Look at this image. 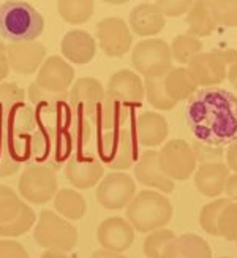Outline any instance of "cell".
<instances>
[{
  "mask_svg": "<svg viewBox=\"0 0 237 258\" xmlns=\"http://www.w3.org/2000/svg\"><path fill=\"white\" fill-rule=\"evenodd\" d=\"M40 258H70L68 255H65L63 252H55V250H46L43 252Z\"/></svg>",
  "mask_w": 237,
  "mask_h": 258,
  "instance_id": "obj_52",
  "label": "cell"
},
{
  "mask_svg": "<svg viewBox=\"0 0 237 258\" xmlns=\"http://www.w3.org/2000/svg\"><path fill=\"white\" fill-rule=\"evenodd\" d=\"M73 143L65 130H49L38 127L32 137L30 162L57 171L73 155Z\"/></svg>",
  "mask_w": 237,
  "mask_h": 258,
  "instance_id": "obj_5",
  "label": "cell"
},
{
  "mask_svg": "<svg viewBox=\"0 0 237 258\" xmlns=\"http://www.w3.org/2000/svg\"><path fill=\"white\" fill-rule=\"evenodd\" d=\"M97 154L100 162L111 170L123 171L139 160L138 140L133 128L103 132L97 137Z\"/></svg>",
  "mask_w": 237,
  "mask_h": 258,
  "instance_id": "obj_6",
  "label": "cell"
},
{
  "mask_svg": "<svg viewBox=\"0 0 237 258\" xmlns=\"http://www.w3.org/2000/svg\"><path fill=\"white\" fill-rule=\"evenodd\" d=\"M10 73V63L5 52H0V83H2Z\"/></svg>",
  "mask_w": 237,
  "mask_h": 258,
  "instance_id": "obj_49",
  "label": "cell"
},
{
  "mask_svg": "<svg viewBox=\"0 0 237 258\" xmlns=\"http://www.w3.org/2000/svg\"><path fill=\"white\" fill-rule=\"evenodd\" d=\"M177 236L173 230L162 228L149 233V236L144 239V255L147 258H165V252L168 245Z\"/></svg>",
  "mask_w": 237,
  "mask_h": 258,
  "instance_id": "obj_36",
  "label": "cell"
},
{
  "mask_svg": "<svg viewBox=\"0 0 237 258\" xmlns=\"http://www.w3.org/2000/svg\"><path fill=\"white\" fill-rule=\"evenodd\" d=\"M19 197L7 185H0V225L10 222L22 208Z\"/></svg>",
  "mask_w": 237,
  "mask_h": 258,
  "instance_id": "obj_39",
  "label": "cell"
},
{
  "mask_svg": "<svg viewBox=\"0 0 237 258\" xmlns=\"http://www.w3.org/2000/svg\"><path fill=\"white\" fill-rule=\"evenodd\" d=\"M133 119H134L133 106L106 94V98L103 100V103L100 105L95 114L94 127L97 128L98 133L125 130V128H130L128 125L133 124Z\"/></svg>",
  "mask_w": 237,
  "mask_h": 258,
  "instance_id": "obj_15",
  "label": "cell"
},
{
  "mask_svg": "<svg viewBox=\"0 0 237 258\" xmlns=\"http://www.w3.org/2000/svg\"><path fill=\"white\" fill-rule=\"evenodd\" d=\"M97 239L105 250L122 253L134 241V228L122 217H109L98 225Z\"/></svg>",
  "mask_w": 237,
  "mask_h": 258,
  "instance_id": "obj_17",
  "label": "cell"
},
{
  "mask_svg": "<svg viewBox=\"0 0 237 258\" xmlns=\"http://www.w3.org/2000/svg\"><path fill=\"white\" fill-rule=\"evenodd\" d=\"M231 170L226 163H207L199 165L195 171V184L199 190V194L204 197H218L224 187L226 181L231 176Z\"/></svg>",
  "mask_w": 237,
  "mask_h": 258,
  "instance_id": "obj_25",
  "label": "cell"
},
{
  "mask_svg": "<svg viewBox=\"0 0 237 258\" xmlns=\"http://www.w3.org/2000/svg\"><path fill=\"white\" fill-rule=\"evenodd\" d=\"M43 29L44 19L30 4L11 0L0 5V32L8 44L35 41Z\"/></svg>",
  "mask_w": 237,
  "mask_h": 258,
  "instance_id": "obj_2",
  "label": "cell"
},
{
  "mask_svg": "<svg viewBox=\"0 0 237 258\" xmlns=\"http://www.w3.org/2000/svg\"><path fill=\"white\" fill-rule=\"evenodd\" d=\"M33 225H35V212L29 205H22L21 211L10 222L0 225V236L5 238H18L26 234Z\"/></svg>",
  "mask_w": 237,
  "mask_h": 258,
  "instance_id": "obj_33",
  "label": "cell"
},
{
  "mask_svg": "<svg viewBox=\"0 0 237 258\" xmlns=\"http://www.w3.org/2000/svg\"><path fill=\"white\" fill-rule=\"evenodd\" d=\"M198 83L195 78L191 76L188 69L184 67H177L173 69L165 76V89L168 95L171 97L174 102H180V100H188L198 92Z\"/></svg>",
  "mask_w": 237,
  "mask_h": 258,
  "instance_id": "obj_28",
  "label": "cell"
},
{
  "mask_svg": "<svg viewBox=\"0 0 237 258\" xmlns=\"http://www.w3.org/2000/svg\"><path fill=\"white\" fill-rule=\"evenodd\" d=\"M224 192H226L228 198L232 201H237V173L231 174L226 181V187H224Z\"/></svg>",
  "mask_w": 237,
  "mask_h": 258,
  "instance_id": "obj_47",
  "label": "cell"
},
{
  "mask_svg": "<svg viewBox=\"0 0 237 258\" xmlns=\"http://www.w3.org/2000/svg\"><path fill=\"white\" fill-rule=\"evenodd\" d=\"M106 94L122 100L133 108H138L142 103L145 91L139 75L131 70H119L109 78Z\"/></svg>",
  "mask_w": 237,
  "mask_h": 258,
  "instance_id": "obj_22",
  "label": "cell"
},
{
  "mask_svg": "<svg viewBox=\"0 0 237 258\" xmlns=\"http://www.w3.org/2000/svg\"><path fill=\"white\" fill-rule=\"evenodd\" d=\"M130 225L139 233H152L166 227L173 217V205L163 194L142 190L127 206Z\"/></svg>",
  "mask_w": 237,
  "mask_h": 258,
  "instance_id": "obj_3",
  "label": "cell"
},
{
  "mask_svg": "<svg viewBox=\"0 0 237 258\" xmlns=\"http://www.w3.org/2000/svg\"><path fill=\"white\" fill-rule=\"evenodd\" d=\"M65 132L68 133L74 151L81 152V149L84 148L86 144H89L90 138H92L94 125H92V122H90V120L73 114V119L70 120V124H68V127H66Z\"/></svg>",
  "mask_w": 237,
  "mask_h": 258,
  "instance_id": "obj_38",
  "label": "cell"
},
{
  "mask_svg": "<svg viewBox=\"0 0 237 258\" xmlns=\"http://www.w3.org/2000/svg\"><path fill=\"white\" fill-rule=\"evenodd\" d=\"M97 37L101 51L109 57H120L131 49V30L120 18H105L97 24Z\"/></svg>",
  "mask_w": 237,
  "mask_h": 258,
  "instance_id": "obj_13",
  "label": "cell"
},
{
  "mask_svg": "<svg viewBox=\"0 0 237 258\" xmlns=\"http://www.w3.org/2000/svg\"><path fill=\"white\" fill-rule=\"evenodd\" d=\"M235 242H237V239H235Z\"/></svg>",
  "mask_w": 237,
  "mask_h": 258,
  "instance_id": "obj_55",
  "label": "cell"
},
{
  "mask_svg": "<svg viewBox=\"0 0 237 258\" xmlns=\"http://www.w3.org/2000/svg\"><path fill=\"white\" fill-rule=\"evenodd\" d=\"M95 4L92 0H60L57 11L68 24H84L94 15Z\"/></svg>",
  "mask_w": 237,
  "mask_h": 258,
  "instance_id": "obj_31",
  "label": "cell"
},
{
  "mask_svg": "<svg viewBox=\"0 0 237 258\" xmlns=\"http://www.w3.org/2000/svg\"><path fill=\"white\" fill-rule=\"evenodd\" d=\"M105 98L106 91L98 80H95V78H81L71 87L68 94V103L74 116L84 117L92 122L94 125L95 114Z\"/></svg>",
  "mask_w": 237,
  "mask_h": 258,
  "instance_id": "obj_11",
  "label": "cell"
},
{
  "mask_svg": "<svg viewBox=\"0 0 237 258\" xmlns=\"http://www.w3.org/2000/svg\"><path fill=\"white\" fill-rule=\"evenodd\" d=\"M158 155L163 173L173 181H185L196 171L195 154L185 140L168 141L162 151H158Z\"/></svg>",
  "mask_w": 237,
  "mask_h": 258,
  "instance_id": "obj_10",
  "label": "cell"
},
{
  "mask_svg": "<svg viewBox=\"0 0 237 258\" xmlns=\"http://www.w3.org/2000/svg\"><path fill=\"white\" fill-rule=\"evenodd\" d=\"M21 163L10 152V148L4 137H0V177H7L15 174L19 170Z\"/></svg>",
  "mask_w": 237,
  "mask_h": 258,
  "instance_id": "obj_44",
  "label": "cell"
},
{
  "mask_svg": "<svg viewBox=\"0 0 237 258\" xmlns=\"http://www.w3.org/2000/svg\"><path fill=\"white\" fill-rule=\"evenodd\" d=\"M165 76H153V78H145L144 80L145 97H147L149 103L155 109H160V111H169L177 105L166 92Z\"/></svg>",
  "mask_w": 237,
  "mask_h": 258,
  "instance_id": "obj_32",
  "label": "cell"
},
{
  "mask_svg": "<svg viewBox=\"0 0 237 258\" xmlns=\"http://www.w3.org/2000/svg\"><path fill=\"white\" fill-rule=\"evenodd\" d=\"M0 258H29L24 245L11 241V239H0Z\"/></svg>",
  "mask_w": 237,
  "mask_h": 258,
  "instance_id": "obj_45",
  "label": "cell"
},
{
  "mask_svg": "<svg viewBox=\"0 0 237 258\" xmlns=\"http://www.w3.org/2000/svg\"><path fill=\"white\" fill-rule=\"evenodd\" d=\"M185 120L198 141L223 146L237 140V97L221 87H204L188 98Z\"/></svg>",
  "mask_w": 237,
  "mask_h": 258,
  "instance_id": "obj_1",
  "label": "cell"
},
{
  "mask_svg": "<svg viewBox=\"0 0 237 258\" xmlns=\"http://www.w3.org/2000/svg\"><path fill=\"white\" fill-rule=\"evenodd\" d=\"M10 69L19 75H32L46 60V48L38 41L10 43L7 49Z\"/></svg>",
  "mask_w": 237,
  "mask_h": 258,
  "instance_id": "obj_19",
  "label": "cell"
},
{
  "mask_svg": "<svg viewBox=\"0 0 237 258\" xmlns=\"http://www.w3.org/2000/svg\"><path fill=\"white\" fill-rule=\"evenodd\" d=\"M155 5L160 8L163 16L179 18L188 13L193 2H190V0H156Z\"/></svg>",
  "mask_w": 237,
  "mask_h": 258,
  "instance_id": "obj_43",
  "label": "cell"
},
{
  "mask_svg": "<svg viewBox=\"0 0 237 258\" xmlns=\"http://www.w3.org/2000/svg\"><path fill=\"white\" fill-rule=\"evenodd\" d=\"M165 16L155 2H144L130 11V29L139 37H153L165 29Z\"/></svg>",
  "mask_w": 237,
  "mask_h": 258,
  "instance_id": "obj_24",
  "label": "cell"
},
{
  "mask_svg": "<svg viewBox=\"0 0 237 258\" xmlns=\"http://www.w3.org/2000/svg\"><path fill=\"white\" fill-rule=\"evenodd\" d=\"M97 51L95 38L84 30H70L62 40V54L73 63L84 65L94 59Z\"/></svg>",
  "mask_w": 237,
  "mask_h": 258,
  "instance_id": "obj_26",
  "label": "cell"
},
{
  "mask_svg": "<svg viewBox=\"0 0 237 258\" xmlns=\"http://www.w3.org/2000/svg\"><path fill=\"white\" fill-rule=\"evenodd\" d=\"M29 100L35 111L38 127L49 130H66L73 119V111L68 103V92H48L37 83L29 86Z\"/></svg>",
  "mask_w": 237,
  "mask_h": 258,
  "instance_id": "obj_4",
  "label": "cell"
},
{
  "mask_svg": "<svg viewBox=\"0 0 237 258\" xmlns=\"http://www.w3.org/2000/svg\"><path fill=\"white\" fill-rule=\"evenodd\" d=\"M133 132L136 135L138 144L144 148H156L168 138V120L160 113L145 111L141 113L133 124Z\"/></svg>",
  "mask_w": 237,
  "mask_h": 258,
  "instance_id": "obj_23",
  "label": "cell"
},
{
  "mask_svg": "<svg viewBox=\"0 0 237 258\" xmlns=\"http://www.w3.org/2000/svg\"><path fill=\"white\" fill-rule=\"evenodd\" d=\"M215 52L224 60L228 67L237 62V49H215Z\"/></svg>",
  "mask_w": 237,
  "mask_h": 258,
  "instance_id": "obj_48",
  "label": "cell"
},
{
  "mask_svg": "<svg viewBox=\"0 0 237 258\" xmlns=\"http://www.w3.org/2000/svg\"><path fill=\"white\" fill-rule=\"evenodd\" d=\"M134 176L145 185L156 188L160 194H171L174 190V181L169 179L160 166V155L158 151H144L134 168Z\"/></svg>",
  "mask_w": 237,
  "mask_h": 258,
  "instance_id": "obj_20",
  "label": "cell"
},
{
  "mask_svg": "<svg viewBox=\"0 0 237 258\" xmlns=\"http://www.w3.org/2000/svg\"><path fill=\"white\" fill-rule=\"evenodd\" d=\"M187 69L201 87H213L228 78V65L215 51L198 54Z\"/></svg>",
  "mask_w": 237,
  "mask_h": 258,
  "instance_id": "obj_18",
  "label": "cell"
},
{
  "mask_svg": "<svg viewBox=\"0 0 237 258\" xmlns=\"http://www.w3.org/2000/svg\"><path fill=\"white\" fill-rule=\"evenodd\" d=\"M228 80L232 84V87L237 89V62L228 67Z\"/></svg>",
  "mask_w": 237,
  "mask_h": 258,
  "instance_id": "obj_51",
  "label": "cell"
},
{
  "mask_svg": "<svg viewBox=\"0 0 237 258\" xmlns=\"http://www.w3.org/2000/svg\"><path fill=\"white\" fill-rule=\"evenodd\" d=\"M207 5L215 24L237 27V0H207Z\"/></svg>",
  "mask_w": 237,
  "mask_h": 258,
  "instance_id": "obj_37",
  "label": "cell"
},
{
  "mask_svg": "<svg viewBox=\"0 0 237 258\" xmlns=\"http://www.w3.org/2000/svg\"><path fill=\"white\" fill-rule=\"evenodd\" d=\"M131 65L145 78L165 76L174 69L171 46L160 38L142 40L131 51Z\"/></svg>",
  "mask_w": 237,
  "mask_h": 258,
  "instance_id": "obj_8",
  "label": "cell"
},
{
  "mask_svg": "<svg viewBox=\"0 0 237 258\" xmlns=\"http://www.w3.org/2000/svg\"><path fill=\"white\" fill-rule=\"evenodd\" d=\"M187 24H188V35L201 38L207 37L215 29V21H213L207 0H196L191 5L187 13Z\"/></svg>",
  "mask_w": 237,
  "mask_h": 258,
  "instance_id": "obj_29",
  "label": "cell"
},
{
  "mask_svg": "<svg viewBox=\"0 0 237 258\" xmlns=\"http://www.w3.org/2000/svg\"><path fill=\"white\" fill-rule=\"evenodd\" d=\"M90 258H127V256L122 255V253H116V252H109V250L101 249V250L94 252L92 255H90Z\"/></svg>",
  "mask_w": 237,
  "mask_h": 258,
  "instance_id": "obj_50",
  "label": "cell"
},
{
  "mask_svg": "<svg viewBox=\"0 0 237 258\" xmlns=\"http://www.w3.org/2000/svg\"><path fill=\"white\" fill-rule=\"evenodd\" d=\"M7 49H8V43H5V40L2 37V32H0V52L7 54Z\"/></svg>",
  "mask_w": 237,
  "mask_h": 258,
  "instance_id": "obj_53",
  "label": "cell"
},
{
  "mask_svg": "<svg viewBox=\"0 0 237 258\" xmlns=\"http://www.w3.org/2000/svg\"><path fill=\"white\" fill-rule=\"evenodd\" d=\"M191 151L195 154L196 163L199 165H207V163H221L224 157V149L221 146H213L202 141H193L190 144Z\"/></svg>",
  "mask_w": 237,
  "mask_h": 258,
  "instance_id": "obj_41",
  "label": "cell"
},
{
  "mask_svg": "<svg viewBox=\"0 0 237 258\" xmlns=\"http://www.w3.org/2000/svg\"><path fill=\"white\" fill-rule=\"evenodd\" d=\"M173 57L180 63H190L191 59L202 52V41L191 35H177L171 43Z\"/></svg>",
  "mask_w": 237,
  "mask_h": 258,
  "instance_id": "obj_35",
  "label": "cell"
},
{
  "mask_svg": "<svg viewBox=\"0 0 237 258\" xmlns=\"http://www.w3.org/2000/svg\"><path fill=\"white\" fill-rule=\"evenodd\" d=\"M218 236L228 241L237 239V201H231L221 212L218 220Z\"/></svg>",
  "mask_w": 237,
  "mask_h": 258,
  "instance_id": "obj_42",
  "label": "cell"
},
{
  "mask_svg": "<svg viewBox=\"0 0 237 258\" xmlns=\"http://www.w3.org/2000/svg\"><path fill=\"white\" fill-rule=\"evenodd\" d=\"M24 100H26L24 89L19 87L16 83L0 84V114L19 105H24L26 103Z\"/></svg>",
  "mask_w": 237,
  "mask_h": 258,
  "instance_id": "obj_40",
  "label": "cell"
},
{
  "mask_svg": "<svg viewBox=\"0 0 237 258\" xmlns=\"http://www.w3.org/2000/svg\"><path fill=\"white\" fill-rule=\"evenodd\" d=\"M165 258H212V250L206 239L188 233L176 238L168 245Z\"/></svg>",
  "mask_w": 237,
  "mask_h": 258,
  "instance_id": "obj_27",
  "label": "cell"
},
{
  "mask_svg": "<svg viewBox=\"0 0 237 258\" xmlns=\"http://www.w3.org/2000/svg\"><path fill=\"white\" fill-rule=\"evenodd\" d=\"M74 70L59 55H51L43 62L37 75V84L48 92H66L73 84Z\"/></svg>",
  "mask_w": 237,
  "mask_h": 258,
  "instance_id": "obj_16",
  "label": "cell"
},
{
  "mask_svg": "<svg viewBox=\"0 0 237 258\" xmlns=\"http://www.w3.org/2000/svg\"><path fill=\"white\" fill-rule=\"evenodd\" d=\"M33 239L46 250L70 252L77 242V230L52 211H41L33 230Z\"/></svg>",
  "mask_w": 237,
  "mask_h": 258,
  "instance_id": "obj_7",
  "label": "cell"
},
{
  "mask_svg": "<svg viewBox=\"0 0 237 258\" xmlns=\"http://www.w3.org/2000/svg\"><path fill=\"white\" fill-rule=\"evenodd\" d=\"M22 198L33 205H44L57 194V177L48 166L29 163L18 182Z\"/></svg>",
  "mask_w": 237,
  "mask_h": 258,
  "instance_id": "obj_9",
  "label": "cell"
},
{
  "mask_svg": "<svg viewBox=\"0 0 237 258\" xmlns=\"http://www.w3.org/2000/svg\"><path fill=\"white\" fill-rule=\"evenodd\" d=\"M54 208L59 214L70 220H79L86 216L87 203L84 197L73 188H60L54 197Z\"/></svg>",
  "mask_w": 237,
  "mask_h": 258,
  "instance_id": "obj_30",
  "label": "cell"
},
{
  "mask_svg": "<svg viewBox=\"0 0 237 258\" xmlns=\"http://www.w3.org/2000/svg\"><path fill=\"white\" fill-rule=\"evenodd\" d=\"M231 203L229 198H218L215 201H210L201 209L199 214V225L206 233L212 236H218V220L221 212Z\"/></svg>",
  "mask_w": 237,
  "mask_h": 258,
  "instance_id": "obj_34",
  "label": "cell"
},
{
  "mask_svg": "<svg viewBox=\"0 0 237 258\" xmlns=\"http://www.w3.org/2000/svg\"><path fill=\"white\" fill-rule=\"evenodd\" d=\"M38 128L35 111L29 105H19L0 114V135L7 138H32Z\"/></svg>",
  "mask_w": 237,
  "mask_h": 258,
  "instance_id": "obj_21",
  "label": "cell"
},
{
  "mask_svg": "<svg viewBox=\"0 0 237 258\" xmlns=\"http://www.w3.org/2000/svg\"><path fill=\"white\" fill-rule=\"evenodd\" d=\"M226 165L229 170L237 173V140L231 143L226 149Z\"/></svg>",
  "mask_w": 237,
  "mask_h": 258,
  "instance_id": "obj_46",
  "label": "cell"
},
{
  "mask_svg": "<svg viewBox=\"0 0 237 258\" xmlns=\"http://www.w3.org/2000/svg\"><path fill=\"white\" fill-rule=\"evenodd\" d=\"M65 176L73 187L87 190L95 187L105 176V166L95 155L76 152L65 165Z\"/></svg>",
  "mask_w": 237,
  "mask_h": 258,
  "instance_id": "obj_14",
  "label": "cell"
},
{
  "mask_svg": "<svg viewBox=\"0 0 237 258\" xmlns=\"http://www.w3.org/2000/svg\"><path fill=\"white\" fill-rule=\"evenodd\" d=\"M136 197V185L127 173H109L97 188V201L106 209H122Z\"/></svg>",
  "mask_w": 237,
  "mask_h": 258,
  "instance_id": "obj_12",
  "label": "cell"
},
{
  "mask_svg": "<svg viewBox=\"0 0 237 258\" xmlns=\"http://www.w3.org/2000/svg\"><path fill=\"white\" fill-rule=\"evenodd\" d=\"M220 258H229V256H220Z\"/></svg>",
  "mask_w": 237,
  "mask_h": 258,
  "instance_id": "obj_54",
  "label": "cell"
}]
</instances>
